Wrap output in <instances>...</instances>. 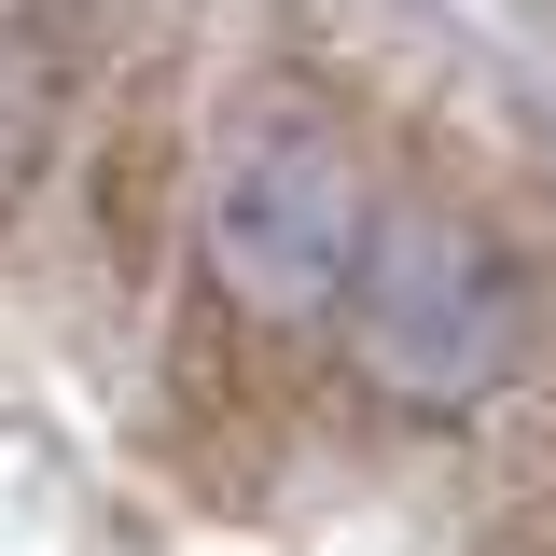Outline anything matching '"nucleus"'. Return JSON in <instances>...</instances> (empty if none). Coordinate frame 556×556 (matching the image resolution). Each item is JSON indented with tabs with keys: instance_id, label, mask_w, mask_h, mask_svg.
<instances>
[{
	"instance_id": "obj_1",
	"label": "nucleus",
	"mask_w": 556,
	"mask_h": 556,
	"mask_svg": "<svg viewBox=\"0 0 556 556\" xmlns=\"http://www.w3.org/2000/svg\"><path fill=\"white\" fill-rule=\"evenodd\" d=\"M208 237H223V265L251 306H306V292H334L348 251H362V181H348V139L320 112H237L223 139V181H208Z\"/></svg>"
}]
</instances>
